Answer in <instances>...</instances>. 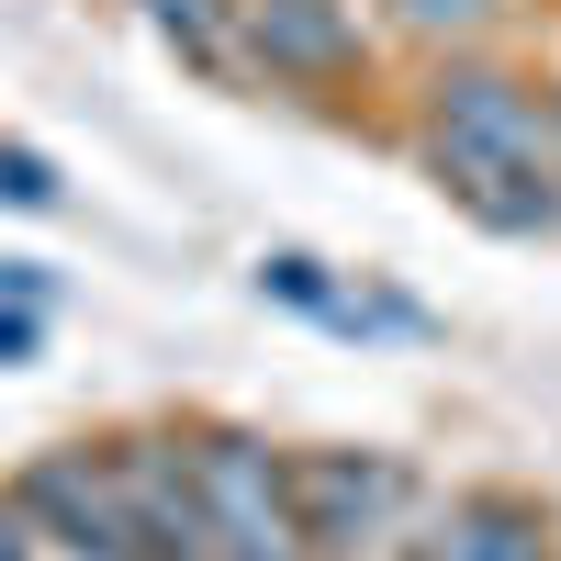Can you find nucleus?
Segmentation results:
<instances>
[{"mask_svg":"<svg viewBox=\"0 0 561 561\" xmlns=\"http://www.w3.org/2000/svg\"><path fill=\"white\" fill-rule=\"evenodd\" d=\"M550 102H561V68H550Z\"/></svg>","mask_w":561,"mask_h":561,"instance_id":"nucleus-14","label":"nucleus"},{"mask_svg":"<svg viewBox=\"0 0 561 561\" xmlns=\"http://www.w3.org/2000/svg\"><path fill=\"white\" fill-rule=\"evenodd\" d=\"M404 147L427 192L517 248H561V102L517 57H438L404 90Z\"/></svg>","mask_w":561,"mask_h":561,"instance_id":"nucleus-1","label":"nucleus"},{"mask_svg":"<svg viewBox=\"0 0 561 561\" xmlns=\"http://www.w3.org/2000/svg\"><path fill=\"white\" fill-rule=\"evenodd\" d=\"M34 348H45V314L34 304H0V370H23Z\"/></svg>","mask_w":561,"mask_h":561,"instance_id":"nucleus-13","label":"nucleus"},{"mask_svg":"<svg viewBox=\"0 0 561 561\" xmlns=\"http://www.w3.org/2000/svg\"><path fill=\"white\" fill-rule=\"evenodd\" d=\"M382 79V34L359 0H237V90L359 102Z\"/></svg>","mask_w":561,"mask_h":561,"instance_id":"nucleus-3","label":"nucleus"},{"mask_svg":"<svg viewBox=\"0 0 561 561\" xmlns=\"http://www.w3.org/2000/svg\"><path fill=\"white\" fill-rule=\"evenodd\" d=\"M158 45H180L203 79H237V0H135Z\"/></svg>","mask_w":561,"mask_h":561,"instance_id":"nucleus-7","label":"nucleus"},{"mask_svg":"<svg viewBox=\"0 0 561 561\" xmlns=\"http://www.w3.org/2000/svg\"><path fill=\"white\" fill-rule=\"evenodd\" d=\"M259 293H270V304H293L304 325H337V304H348V270H325L314 248H270V259H259Z\"/></svg>","mask_w":561,"mask_h":561,"instance_id":"nucleus-8","label":"nucleus"},{"mask_svg":"<svg viewBox=\"0 0 561 561\" xmlns=\"http://www.w3.org/2000/svg\"><path fill=\"white\" fill-rule=\"evenodd\" d=\"M0 561H113V550H90V539H68V528H45L34 505L0 483Z\"/></svg>","mask_w":561,"mask_h":561,"instance_id":"nucleus-10","label":"nucleus"},{"mask_svg":"<svg viewBox=\"0 0 561 561\" xmlns=\"http://www.w3.org/2000/svg\"><path fill=\"white\" fill-rule=\"evenodd\" d=\"M0 304H57V270H45V259H0Z\"/></svg>","mask_w":561,"mask_h":561,"instance_id":"nucleus-12","label":"nucleus"},{"mask_svg":"<svg viewBox=\"0 0 561 561\" xmlns=\"http://www.w3.org/2000/svg\"><path fill=\"white\" fill-rule=\"evenodd\" d=\"M293 505H304L314 561H370L427 505V472L404 449H293Z\"/></svg>","mask_w":561,"mask_h":561,"instance_id":"nucleus-4","label":"nucleus"},{"mask_svg":"<svg viewBox=\"0 0 561 561\" xmlns=\"http://www.w3.org/2000/svg\"><path fill=\"white\" fill-rule=\"evenodd\" d=\"M370 34H393L404 57H505V34H517V0H359Z\"/></svg>","mask_w":561,"mask_h":561,"instance_id":"nucleus-6","label":"nucleus"},{"mask_svg":"<svg viewBox=\"0 0 561 561\" xmlns=\"http://www.w3.org/2000/svg\"><path fill=\"white\" fill-rule=\"evenodd\" d=\"M0 203H23V214H57V203H68L57 158H45V147H0Z\"/></svg>","mask_w":561,"mask_h":561,"instance_id":"nucleus-11","label":"nucleus"},{"mask_svg":"<svg viewBox=\"0 0 561 561\" xmlns=\"http://www.w3.org/2000/svg\"><path fill=\"white\" fill-rule=\"evenodd\" d=\"M180 460H192L214 561H314L304 505H293V449H270L259 427H180Z\"/></svg>","mask_w":561,"mask_h":561,"instance_id":"nucleus-2","label":"nucleus"},{"mask_svg":"<svg viewBox=\"0 0 561 561\" xmlns=\"http://www.w3.org/2000/svg\"><path fill=\"white\" fill-rule=\"evenodd\" d=\"M370 561H561V528L517 483H460V494H427L404 539H382Z\"/></svg>","mask_w":561,"mask_h":561,"instance_id":"nucleus-5","label":"nucleus"},{"mask_svg":"<svg viewBox=\"0 0 561 561\" xmlns=\"http://www.w3.org/2000/svg\"><path fill=\"white\" fill-rule=\"evenodd\" d=\"M325 337H438V314L415 304V293H382V280H348V304Z\"/></svg>","mask_w":561,"mask_h":561,"instance_id":"nucleus-9","label":"nucleus"}]
</instances>
